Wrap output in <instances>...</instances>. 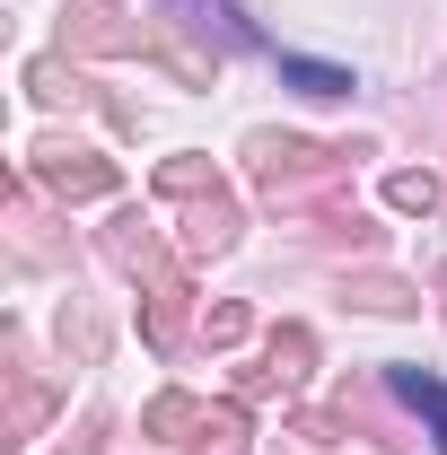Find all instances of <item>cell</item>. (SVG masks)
Segmentation results:
<instances>
[{
	"mask_svg": "<svg viewBox=\"0 0 447 455\" xmlns=\"http://www.w3.org/2000/svg\"><path fill=\"white\" fill-rule=\"evenodd\" d=\"M289 79H298V88H316V97H334V88H351L342 70H316V61H289Z\"/></svg>",
	"mask_w": 447,
	"mask_h": 455,
	"instance_id": "obj_2",
	"label": "cell"
},
{
	"mask_svg": "<svg viewBox=\"0 0 447 455\" xmlns=\"http://www.w3.org/2000/svg\"><path fill=\"white\" fill-rule=\"evenodd\" d=\"M403 395H412L421 411H430V420H439V447H447V386H439V377H421V368H412V377H403Z\"/></svg>",
	"mask_w": 447,
	"mask_h": 455,
	"instance_id": "obj_1",
	"label": "cell"
}]
</instances>
